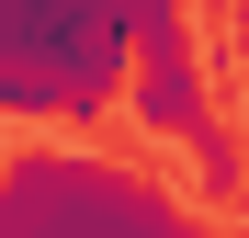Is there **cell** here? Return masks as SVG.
Wrapping results in <instances>:
<instances>
[{
	"label": "cell",
	"mask_w": 249,
	"mask_h": 238,
	"mask_svg": "<svg viewBox=\"0 0 249 238\" xmlns=\"http://www.w3.org/2000/svg\"><path fill=\"white\" fill-rule=\"evenodd\" d=\"M0 238H193V227L159 204L147 170H113V159H79V147H34L0 182ZM215 238H249V227H215Z\"/></svg>",
	"instance_id": "obj_1"
},
{
	"label": "cell",
	"mask_w": 249,
	"mask_h": 238,
	"mask_svg": "<svg viewBox=\"0 0 249 238\" xmlns=\"http://www.w3.org/2000/svg\"><path fill=\"white\" fill-rule=\"evenodd\" d=\"M204 91H215V79H204V34H193V12H170V23H147L136 34V68H124V113H136V125L147 136H204V125H215V102H204Z\"/></svg>",
	"instance_id": "obj_2"
},
{
	"label": "cell",
	"mask_w": 249,
	"mask_h": 238,
	"mask_svg": "<svg viewBox=\"0 0 249 238\" xmlns=\"http://www.w3.org/2000/svg\"><path fill=\"white\" fill-rule=\"evenodd\" d=\"M193 182L215 193V204H227V193H249V136H227V125H204V136H193Z\"/></svg>",
	"instance_id": "obj_3"
},
{
	"label": "cell",
	"mask_w": 249,
	"mask_h": 238,
	"mask_svg": "<svg viewBox=\"0 0 249 238\" xmlns=\"http://www.w3.org/2000/svg\"><path fill=\"white\" fill-rule=\"evenodd\" d=\"M0 182H12V170H0Z\"/></svg>",
	"instance_id": "obj_4"
}]
</instances>
